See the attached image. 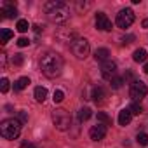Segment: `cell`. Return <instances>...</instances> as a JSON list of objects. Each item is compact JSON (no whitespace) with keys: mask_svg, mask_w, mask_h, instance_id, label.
I'll use <instances>...</instances> for the list:
<instances>
[{"mask_svg":"<svg viewBox=\"0 0 148 148\" xmlns=\"http://www.w3.org/2000/svg\"><path fill=\"white\" fill-rule=\"evenodd\" d=\"M63 58L58 52H45L40 59V70L47 79H56L63 71Z\"/></svg>","mask_w":148,"mask_h":148,"instance_id":"6da1fadb","label":"cell"},{"mask_svg":"<svg viewBox=\"0 0 148 148\" xmlns=\"http://www.w3.org/2000/svg\"><path fill=\"white\" fill-rule=\"evenodd\" d=\"M44 11L47 12V18L52 23H66L70 19V9L66 4L59 2V0H51L44 5Z\"/></svg>","mask_w":148,"mask_h":148,"instance_id":"7a4b0ae2","label":"cell"},{"mask_svg":"<svg viewBox=\"0 0 148 148\" xmlns=\"http://www.w3.org/2000/svg\"><path fill=\"white\" fill-rule=\"evenodd\" d=\"M0 134L5 139H16L21 134V122L16 119H7L0 124Z\"/></svg>","mask_w":148,"mask_h":148,"instance_id":"3957f363","label":"cell"},{"mask_svg":"<svg viewBox=\"0 0 148 148\" xmlns=\"http://www.w3.org/2000/svg\"><path fill=\"white\" fill-rule=\"evenodd\" d=\"M52 122H54L58 131H68L71 127V115L66 110L58 108V110L52 112Z\"/></svg>","mask_w":148,"mask_h":148,"instance_id":"277c9868","label":"cell"},{"mask_svg":"<svg viewBox=\"0 0 148 148\" xmlns=\"http://www.w3.org/2000/svg\"><path fill=\"white\" fill-rule=\"evenodd\" d=\"M70 51L73 52V56H77L79 59H86L89 56L91 45H89L87 38H75L70 44Z\"/></svg>","mask_w":148,"mask_h":148,"instance_id":"5b68a950","label":"cell"},{"mask_svg":"<svg viewBox=\"0 0 148 148\" xmlns=\"http://www.w3.org/2000/svg\"><path fill=\"white\" fill-rule=\"evenodd\" d=\"M148 94V87L141 82V80H134L131 82V87H129V96L132 99V103H139L145 96Z\"/></svg>","mask_w":148,"mask_h":148,"instance_id":"8992f818","label":"cell"},{"mask_svg":"<svg viewBox=\"0 0 148 148\" xmlns=\"http://www.w3.org/2000/svg\"><path fill=\"white\" fill-rule=\"evenodd\" d=\"M134 12H132V9H122L119 14H117V19H115V23H117V26L119 28H129L132 23H134Z\"/></svg>","mask_w":148,"mask_h":148,"instance_id":"52a82bcc","label":"cell"},{"mask_svg":"<svg viewBox=\"0 0 148 148\" xmlns=\"http://www.w3.org/2000/svg\"><path fill=\"white\" fill-rule=\"evenodd\" d=\"M115 73H117V63L115 61L108 59L101 64V75H103L105 80H112L115 77Z\"/></svg>","mask_w":148,"mask_h":148,"instance_id":"ba28073f","label":"cell"},{"mask_svg":"<svg viewBox=\"0 0 148 148\" xmlns=\"http://www.w3.org/2000/svg\"><path fill=\"white\" fill-rule=\"evenodd\" d=\"M89 136H91L92 141H101V139L106 136V125H105V124H96V125H92L91 131H89Z\"/></svg>","mask_w":148,"mask_h":148,"instance_id":"9c48e42d","label":"cell"},{"mask_svg":"<svg viewBox=\"0 0 148 148\" xmlns=\"http://www.w3.org/2000/svg\"><path fill=\"white\" fill-rule=\"evenodd\" d=\"M96 28L103 30V32H110L112 30V21L108 19V16L105 12H98L96 14Z\"/></svg>","mask_w":148,"mask_h":148,"instance_id":"30bf717a","label":"cell"},{"mask_svg":"<svg viewBox=\"0 0 148 148\" xmlns=\"http://www.w3.org/2000/svg\"><path fill=\"white\" fill-rule=\"evenodd\" d=\"M0 14H4V18H16L18 16V11H16V4L12 2H4L2 4V9H0Z\"/></svg>","mask_w":148,"mask_h":148,"instance_id":"8fae6325","label":"cell"},{"mask_svg":"<svg viewBox=\"0 0 148 148\" xmlns=\"http://www.w3.org/2000/svg\"><path fill=\"white\" fill-rule=\"evenodd\" d=\"M131 120H132V113H131L129 108H124V110L119 112V124L120 125H127Z\"/></svg>","mask_w":148,"mask_h":148,"instance_id":"7c38bea8","label":"cell"},{"mask_svg":"<svg viewBox=\"0 0 148 148\" xmlns=\"http://www.w3.org/2000/svg\"><path fill=\"white\" fill-rule=\"evenodd\" d=\"M92 99H94V103L96 105H101L105 99L103 98H106V92H105V89L103 87H94L92 89V96H91Z\"/></svg>","mask_w":148,"mask_h":148,"instance_id":"4fadbf2b","label":"cell"},{"mask_svg":"<svg viewBox=\"0 0 148 148\" xmlns=\"http://www.w3.org/2000/svg\"><path fill=\"white\" fill-rule=\"evenodd\" d=\"M108 56H110V51H108L106 47H101V49H98V51L94 52V59H96V61H101V63L108 61Z\"/></svg>","mask_w":148,"mask_h":148,"instance_id":"5bb4252c","label":"cell"},{"mask_svg":"<svg viewBox=\"0 0 148 148\" xmlns=\"http://www.w3.org/2000/svg\"><path fill=\"white\" fill-rule=\"evenodd\" d=\"M35 99L38 101V103H44L45 101V98H47V89L45 87H42V86H38V87H35Z\"/></svg>","mask_w":148,"mask_h":148,"instance_id":"9a60e30c","label":"cell"},{"mask_svg":"<svg viewBox=\"0 0 148 148\" xmlns=\"http://www.w3.org/2000/svg\"><path fill=\"white\" fill-rule=\"evenodd\" d=\"M12 37H14V33H12L9 28H4L2 32H0V44H2V45H5V44H7V42L12 38Z\"/></svg>","mask_w":148,"mask_h":148,"instance_id":"2e32d148","label":"cell"},{"mask_svg":"<svg viewBox=\"0 0 148 148\" xmlns=\"http://www.w3.org/2000/svg\"><path fill=\"white\" fill-rule=\"evenodd\" d=\"M146 51L145 49H136L134 51V54H132V59L136 61V63H143V61H146Z\"/></svg>","mask_w":148,"mask_h":148,"instance_id":"e0dca14e","label":"cell"},{"mask_svg":"<svg viewBox=\"0 0 148 148\" xmlns=\"http://www.w3.org/2000/svg\"><path fill=\"white\" fill-rule=\"evenodd\" d=\"M28 86H30V79H28V77H21V79L16 80L14 89H16V91H23V89H26Z\"/></svg>","mask_w":148,"mask_h":148,"instance_id":"ac0fdd59","label":"cell"},{"mask_svg":"<svg viewBox=\"0 0 148 148\" xmlns=\"http://www.w3.org/2000/svg\"><path fill=\"white\" fill-rule=\"evenodd\" d=\"M91 115H92V110H91V108H87V106H84V108H80V112H79V120H80V122L89 120V119H91Z\"/></svg>","mask_w":148,"mask_h":148,"instance_id":"d6986e66","label":"cell"},{"mask_svg":"<svg viewBox=\"0 0 148 148\" xmlns=\"http://www.w3.org/2000/svg\"><path fill=\"white\" fill-rule=\"evenodd\" d=\"M16 30H18V32H21V33L28 32V30H30V25H28V21H26V19H19V21L16 23Z\"/></svg>","mask_w":148,"mask_h":148,"instance_id":"ffe728a7","label":"cell"},{"mask_svg":"<svg viewBox=\"0 0 148 148\" xmlns=\"http://www.w3.org/2000/svg\"><path fill=\"white\" fill-rule=\"evenodd\" d=\"M122 84H124V79H122V77H117V75L110 80V86H112L113 89H120V87H122Z\"/></svg>","mask_w":148,"mask_h":148,"instance_id":"44dd1931","label":"cell"},{"mask_svg":"<svg viewBox=\"0 0 148 148\" xmlns=\"http://www.w3.org/2000/svg\"><path fill=\"white\" fill-rule=\"evenodd\" d=\"M98 120H99L101 124H105V125H110V124H112V119H110L105 112H98Z\"/></svg>","mask_w":148,"mask_h":148,"instance_id":"7402d4cb","label":"cell"},{"mask_svg":"<svg viewBox=\"0 0 148 148\" xmlns=\"http://www.w3.org/2000/svg\"><path fill=\"white\" fill-rule=\"evenodd\" d=\"M129 110H131L132 115H139V113H143V106H141L139 103H132V105L129 106Z\"/></svg>","mask_w":148,"mask_h":148,"instance_id":"603a6c76","label":"cell"},{"mask_svg":"<svg viewBox=\"0 0 148 148\" xmlns=\"http://www.w3.org/2000/svg\"><path fill=\"white\" fill-rule=\"evenodd\" d=\"M52 99H54V103H61L63 99H64V92L63 91H54V96H52Z\"/></svg>","mask_w":148,"mask_h":148,"instance_id":"cb8c5ba5","label":"cell"},{"mask_svg":"<svg viewBox=\"0 0 148 148\" xmlns=\"http://www.w3.org/2000/svg\"><path fill=\"white\" fill-rule=\"evenodd\" d=\"M138 143H139V145H143V146H146V145H148V136H146L145 132L138 134Z\"/></svg>","mask_w":148,"mask_h":148,"instance_id":"d4e9b609","label":"cell"},{"mask_svg":"<svg viewBox=\"0 0 148 148\" xmlns=\"http://www.w3.org/2000/svg\"><path fill=\"white\" fill-rule=\"evenodd\" d=\"M0 91H2V92H7V91H9V80H7V79H2V80H0Z\"/></svg>","mask_w":148,"mask_h":148,"instance_id":"484cf974","label":"cell"},{"mask_svg":"<svg viewBox=\"0 0 148 148\" xmlns=\"http://www.w3.org/2000/svg\"><path fill=\"white\" fill-rule=\"evenodd\" d=\"M0 68H2V70H5L7 68V54H0Z\"/></svg>","mask_w":148,"mask_h":148,"instance_id":"4316f807","label":"cell"},{"mask_svg":"<svg viewBox=\"0 0 148 148\" xmlns=\"http://www.w3.org/2000/svg\"><path fill=\"white\" fill-rule=\"evenodd\" d=\"M28 44H30V40H28L26 37H21V38H18V45H19V47H26Z\"/></svg>","mask_w":148,"mask_h":148,"instance_id":"83f0119b","label":"cell"},{"mask_svg":"<svg viewBox=\"0 0 148 148\" xmlns=\"http://www.w3.org/2000/svg\"><path fill=\"white\" fill-rule=\"evenodd\" d=\"M12 63H14V64H23V54H16V56L12 58Z\"/></svg>","mask_w":148,"mask_h":148,"instance_id":"f1b7e54d","label":"cell"},{"mask_svg":"<svg viewBox=\"0 0 148 148\" xmlns=\"http://www.w3.org/2000/svg\"><path fill=\"white\" fill-rule=\"evenodd\" d=\"M26 120H28V113H26V112H19V122L25 124Z\"/></svg>","mask_w":148,"mask_h":148,"instance_id":"f546056e","label":"cell"},{"mask_svg":"<svg viewBox=\"0 0 148 148\" xmlns=\"http://www.w3.org/2000/svg\"><path fill=\"white\" fill-rule=\"evenodd\" d=\"M21 148H38L37 145H33V143H28V141H23L21 143Z\"/></svg>","mask_w":148,"mask_h":148,"instance_id":"4dcf8cb0","label":"cell"},{"mask_svg":"<svg viewBox=\"0 0 148 148\" xmlns=\"http://www.w3.org/2000/svg\"><path fill=\"white\" fill-rule=\"evenodd\" d=\"M122 40H124V44H129L131 40H134V35H127V37H124Z\"/></svg>","mask_w":148,"mask_h":148,"instance_id":"1f68e13d","label":"cell"},{"mask_svg":"<svg viewBox=\"0 0 148 148\" xmlns=\"http://www.w3.org/2000/svg\"><path fill=\"white\" fill-rule=\"evenodd\" d=\"M33 30H35V33H40V32H42V28H40L38 25H35V26H33Z\"/></svg>","mask_w":148,"mask_h":148,"instance_id":"d6a6232c","label":"cell"},{"mask_svg":"<svg viewBox=\"0 0 148 148\" xmlns=\"http://www.w3.org/2000/svg\"><path fill=\"white\" fill-rule=\"evenodd\" d=\"M143 71H145L146 75H148V63H145V66H143Z\"/></svg>","mask_w":148,"mask_h":148,"instance_id":"836d02e7","label":"cell"},{"mask_svg":"<svg viewBox=\"0 0 148 148\" xmlns=\"http://www.w3.org/2000/svg\"><path fill=\"white\" fill-rule=\"evenodd\" d=\"M143 28H148V18H146L145 21H143Z\"/></svg>","mask_w":148,"mask_h":148,"instance_id":"e575fe53","label":"cell"}]
</instances>
